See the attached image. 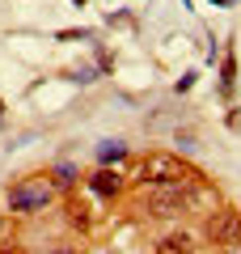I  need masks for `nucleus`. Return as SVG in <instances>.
Here are the masks:
<instances>
[{"instance_id": "nucleus-8", "label": "nucleus", "mask_w": 241, "mask_h": 254, "mask_svg": "<svg viewBox=\"0 0 241 254\" xmlns=\"http://www.w3.org/2000/svg\"><path fill=\"white\" fill-rule=\"evenodd\" d=\"M233 81H237V60H233V51L224 55V64H220V85L224 89H233Z\"/></svg>"}, {"instance_id": "nucleus-14", "label": "nucleus", "mask_w": 241, "mask_h": 254, "mask_svg": "<svg viewBox=\"0 0 241 254\" xmlns=\"http://www.w3.org/2000/svg\"><path fill=\"white\" fill-rule=\"evenodd\" d=\"M72 4H85V0H72Z\"/></svg>"}, {"instance_id": "nucleus-9", "label": "nucleus", "mask_w": 241, "mask_h": 254, "mask_svg": "<svg viewBox=\"0 0 241 254\" xmlns=\"http://www.w3.org/2000/svg\"><path fill=\"white\" fill-rule=\"evenodd\" d=\"M68 220H72V225H80V229H85V225H89V208L72 199V203H68Z\"/></svg>"}, {"instance_id": "nucleus-7", "label": "nucleus", "mask_w": 241, "mask_h": 254, "mask_svg": "<svg viewBox=\"0 0 241 254\" xmlns=\"http://www.w3.org/2000/svg\"><path fill=\"white\" fill-rule=\"evenodd\" d=\"M72 182H76V165H55V174H51V187H72Z\"/></svg>"}, {"instance_id": "nucleus-5", "label": "nucleus", "mask_w": 241, "mask_h": 254, "mask_svg": "<svg viewBox=\"0 0 241 254\" xmlns=\"http://www.w3.org/2000/svg\"><path fill=\"white\" fill-rule=\"evenodd\" d=\"M123 157H127V144H123V140H102V144H98V161H102V170H106L110 161H123Z\"/></svg>"}, {"instance_id": "nucleus-4", "label": "nucleus", "mask_w": 241, "mask_h": 254, "mask_svg": "<svg viewBox=\"0 0 241 254\" xmlns=\"http://www.w3.org/2000/svg\"><path fill=\"white\" fill-rule=\"evenodd\" d=\"M89 187L98 190V195H119V190H123V178H119L115 170H98V174L89 178Z\"/></svg>"}, {"instance_id": "nucleus-3", "label": "nucleus", "mask_w": 241, "mask_h": 254, "mask_svg": "<svg viewBox=\"0 0 241 254\" xmlns=\"http://www.w3.org/2000/svg\"><path fill=\"white\" fill-rule=\"evenodd\" d=\"M207 237H212L216 246H229L233 237H237V212H229V208H220L212 220H207Z\"/></svg>"}, {"instance_id": "nucleus-13", "label": "nucleus", "mask_w": 241, "mask_h": 254, "mask_svg": "<svg viewBox=\"0 0 241 254\" xmlns=\"http://www.w3.org/2000/svg\"><path fill=\"white\" fill-rule=\"evenodd\" d=\"M0 254H17V250H0Z\"/></svg>"}, {"instance_id": "nucleus-1", "label": "nucleus", "mask_w": 241, "mask_h": 254, "mask_svg": "<svg viewBox=\"0 0 241 254\" xmlns=\"http://www.w3.org/2000/svg\"><path fill=\"white\" fill-rule=\"evenodd\" d=\"M140 178L144 182H157V187H186L190 170L178 161V157H170V153H152V157H144Z\"/></svg>"}, {"instance_id": "nucleus-12", "label": "nucleus", "mask_w": 241, "mask_h": 254, "mask_svg": "<svg viewBox=\"0 0 241 254\" xmlns=\"http://www.w3.org/2000/svg\"><path fill=\"white\" fill-rule=\"evenodd\" d=\"M212 4H233V0H212Z\"/></svg>"}, {"instance_id": "nucleus-10", "label": "nucleus", "mask_w": 241, "mask_h": 254, "mask_svg": "<svg viewBox=\"0 0 241 254\" xmlns=\"http://www.w3.org/2000/svg\"><path fill=\"white\" fill-rule=\"evenodd\" d=\"M51 254H76V250H72V246H60V250H51Z\"/></svg>"}, {"instance_id": "nucleus-2", "label": "nucleus", "mask_w": 241, "mask_h": 254, "mask_svg": "<svg viewBox=\"0 0 241 254\" xmlns=\"http://www.w3.org/2000/svg\"><path fill=\"white\" fill-rule=\"evenodd\" d=\"M51 178H21L17 187L9 190V208L13 212H34V208H43L47 199H51Z\"/></svg>"}, {"instance_id": "nucleus-6", "label": "nucleus", "mask_w": 241, "mask_h": 254, "mask_svg": "<svg viewBox=\"0 0 241 254\" xmlns=\"http://www.w3.org/2000/svg\"><path fill=\"white\" fill-rule=\"evenodd\" d=\"M157 254H190V237L186 233H170L165 242L157 246Z\"/></svg>"}, {"instance_id": "nucleus-11", "label": "nucleus", "mask_w": 241, "mask_h": 254, "mask_svg": "<svg viewBox=\"0 0 241 254\" xmlns=\"http://www.w3.org/2000/svg\"><path fill=\"white\" fill-rule=\"evenodd\" d=\"M0 123H4V102H0Z\"/></svg>"}]
</instances>
